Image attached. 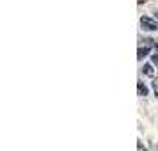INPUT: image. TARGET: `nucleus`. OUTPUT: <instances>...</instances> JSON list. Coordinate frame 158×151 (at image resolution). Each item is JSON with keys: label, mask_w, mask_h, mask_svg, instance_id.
<instances>
[{"label": "nucleus", "mask_w": 158, "mask_h": 151, "mask_svg": "<svg viewBox=\"0 0 158 151\" xmlns=\"http://www.w3.org/2000/svg\"><path fill=\"white\" fill-rule=\"evenodd\" d=\"M140 27L146 30H158V22L149 18V16H142L140 18Z\"/></svg>", "instance_id": "f257e3e1"}, {"label": "nucleus", "mask_w": 158, "mask_h": 151, "mask_svg": "<svg viewBox=\"0 0 158 151\" xmlns=\"http://www.w3.org/2000/svg\"><path fill=\"white\" fill-rule=\"evenodd\" d=\"M137 93L140 94V96H148V93H149V91H148V87H146V84H144L142 80H139V82H137Z\"/></svg>", "instance_id": "f03ea898"}, {"label": "nucleus", "mask_w": 158, "mask_h": 151, "mask_svg": "<svg viewBox=\"0 0 158 151\" xmlns=\"http://www.w3.org/2000/svg\"><path fill=\"white\" fill-rule=\"evenodd\" d=\"M148 53H149V48H148V46H139V52H137V59H139V61H142V59L148 55Z\"/></svg>", "instance_id": "7ed1b4c3"}, {"label": "nucleus", "mask_w": 158, "mask_h": 151, "mask_svg": "<svg viewBox=\"0 0 158 151\" xmlns=\"http://www.w3.org/2000/svg\"><path fill=\"white\" fill-rule=\"evenodd\" d=\"M140 46L151 48V46H156V43H155V39H151V37H144V39H140Z\"/></svg>", "instance_id": "20e7f679"}, {"label": "nucleus", "mask_w": 158, "mask_h": 151, "mask_svg": "<svg viewBox=\"0 0 158 151\" xmlns=\"http://www.w3.org/2000/svg\"><path fill=\"white\" fill-rule=\"evenodd\" d=\"M142 71H144V75H148V77H153V75H155V69H153L151 64H144Z\"/></svg>", "instance_id": "39448f33"}, {"label": "nucleus", "mask_w": 158, "mask_h": 151, "mask_svg": "<svg viewBox=\"0 0 158 151\" xmlns=\"http://www.w3.org/2000/svg\"><path fill=\"white\" fill-rule=\"evenodd\" d=\"M151 87H153V93L158 96V78H155L153 82H151Z\"/></svg>", "instance_id": "423d86ee"}, {"label": "nucleus", "mask_w": 158, "mask_h": 151, "mask_svg": "<svg viewBox=\"0 0 158 151\" xmlns=\"http://www.w3.org/2000/svg\"><path fill=\"white\" fill-rule=\"evenodd\" d=\"M151 61H153V64H155V66H156V68H158V50L155 52L153 55H151Z\"/></svg>", "instance_id": "0eeeda50"}, {"label": "nucleus", "mask_w": 158, "mask_h": 151, "mask_svg": "<svg viewBox=\"0 0 158 151\" xmlns=\"http://www.w3.org/2000/svg\"><path fill=\"white\" fill-rule=\"evenodd\" d=\"M137 2H139V4L142 6V4H146V2H148V0H137Z\"/></svg>", "instance_id": "6e6552de"}, {"label": "nucleus", "mask_w": 158, "mask_h": 151, "mask_svg": "<svg viewBox=\"0 0 158 151\" xmlns=\"http://www.w3.org/2000/svg\"><path fill=\"white\" fill-rule=\"evenodd\" d=\"M155 16H158V11H156V15H155Z\"/></svg>", "instance_id": "1a4fd4ad"}]
</instances>
